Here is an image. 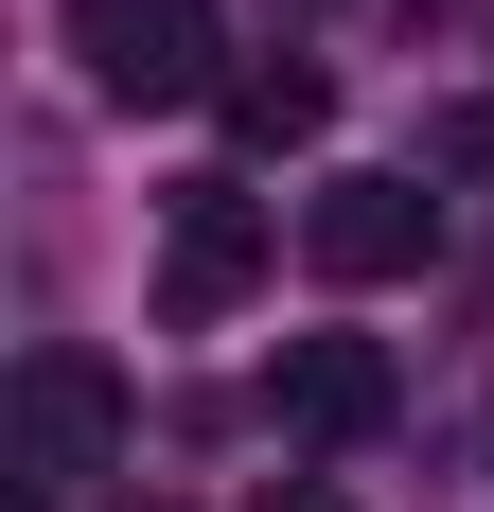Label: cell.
Segmentation results:
<instances>
[{"instance_id": "cell-4", "label": "cell", "mask_w": 494, "mask_h": 512, "mask_svg": "<svg viewBox=\"0 0 494 512\" xmlns=\"http://www.w3.org/2000/svg\"><path fill=\"white\" fill-rule=\"evenodd\" d=\"M300 248H318V283H406V265H442V195L424 177H318V212H300Z\"/></svg>"}, {"instance_id": "cell-3", "label": "cell", "mask_w": 494, "mask_h": 512, "mask_svg": "<svg viewBox=\"0 0 494 512\" xmlns=\"http://www.w3.org/2000/svg\"><path fill=\"white\" fill-rule=\"evenodd\" d=\"M247 283H265V195H247V177H195V195L159 212V318H177V336H212Z\"/></svg>"}, {"instance_id": "cell-9", "label": "cell", "mask_w": 494, "mask_h": 512, "mask_svg": "<svg viewBox=\"0 0 494 512\" xmlns=\"http://www.w3.org/2000/svg\"><path fill=\"white\" fill-rule=\"evenodd\" d=\"M142 512H159V495H142Z\"/></svg>"}, {"instance_id": "cell-2", "label": "cell", "mask_w": 494, "mask_h": 512, "mask_svg": "<svg viewBox=\"0 0 494 512\" xmlns=\"http://www.w3.org/2000/svg\"><path fill=\"white\" fill-rule=\"evenodd\" d=\"M71 71H89L106 106H230L212 0H71Z\"/></svg>"}, {"instance_id": "cell-6", "label": "cell", "mask_w": 494, "mask_h": 512, "mask_svg": "<svg viewBox=\"0 0 494 512\" xmlns=\"http://www.w3.org/2000/svg\"><path fill=\"white\" fill-rule=\"evenodd\" d=\"M318 124H336V71H318V53H230V142L247 159H300V142H318Z\"/></svg>"}, {"instance_id": "cell-7", "label": "cell", "mask_w": 494, "mask_h": 512, "mask_svg": "<svg viewBox=\"0 0 494 512\" xmlns=\"http://www.w3.org/2000/svg\"><path fill=\"white\" fill-rule=\"evenodd\" d=\"M265 512H353V495H336V477H283V495H265Z\"/></svg>"}, {"instance_id": "cell-5", "label": "cell", "mask_w": 494, "mask_h": 512, "mask_svg": "<svg viewBox=\"0 0 494 512\" xmlns=\"http://www.w3.org/2000/svg\"><path fill=\"white\" fill-rule=\"evenodd\" d=\"M265 407H283V442H371V424L406 407V371H389V336H300V354L265 371Z\"/></svg>"}, {"instance_id": "cell-8", "label": "cell", "mask_w": 494, "mask_h": 512, "mask_svg": "<svg viewBox=\"0 0 494 512\" xmlns=\"http://www.w3.org/2000/svg\"><path fill=\"white\" fill-rule=\"evenodd\" d=\"M283 18H318V0H283Z\"/></svg>"}, {"instance_id": "cell-1", "label": "cell", "mask_w": 494, "mask_h": 512, "mask_svg": "<svg viewBox=\"0 0 494 512\" xmlns=\"http://www.w3.org/2000/svg\"><path fill=\"white\" fill-rule=\"evenodd\" d=\"M0 477H18V512H89L106 477H124V371H106L89 336H36V354H18Z\"/></svg>"}]
</instances>
